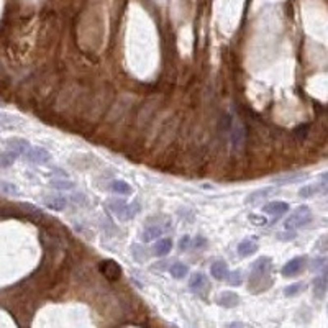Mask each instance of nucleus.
Listing matches in <instances>:
<instances>
[{
  "label": "nucleus",
  "instance_id": "obj_1",
  "mask_svg": "<svg viewBox=\"0 0 328 328\" xmlns=\"http://www.w3.org/2000/svg\"><path fill=\"white\" fill-rule=\"evenodd\" d=\"M107 204H109L110 212L114 213L119 220H121V222H128V220L135 218L136 213L140 212L138 202L128 204V202H125V200H121V199H110Z\"/></svg>",
  "mask_w": 328,
  "mask_h": 328
},
{
  "label": "nucleus",
  "instance_id": "obj_2",
  "mask_svg": "<svg viewBox=\"0 0 328 328\" xmlns=\"http://www.w3.org/2000/svg\"><path fill=\"white\" fill-rule=\"evenodd\" d=\"M312 218H313L312 210L308 209L307 205H300V207L294 210L292 213H289V217L286 218V222H284V228L289 230V232H294V230L308 225L312 222Z\"/></svg>",
  "mask_w": 328,
  "mask_h": 328
},
{
  "label": "nucleus",
  "instance_id": "obj_3",
  "mask_svg": "<svg viewBox=\"0 0 328 328\" xmlns=\"http://www.w3.org/2000/svg\"><path fill=\"white\" fill-rule=\"evenodd\" d=\"M269 272H271V259L269 258L258 259V261L253 264L251 274H249V282H251V286L263 284L269 277Z\"/></svg>",
  "mask_w": 328,
  "mask_h": 328
},
{
  "label": "nucleus",
  "instance_id": "obj_4",
  "mask_svg": "<svg viewBox=\"0 0 328 328\" xmlns=\"http://www.w3.org/2000/svg\"><path fill=\"white\" fill-rule=\"evenodd\" d=\"M23 156H25V159H28L30 163H35V164H48L51 161L50 151L45 148H40V146H30Z\"/></svg>",
  "mask_w": 328,
  "mask_h": 328
},
{
  "label": "nucleus",
  "instance_id": "obj_5",
  "mask_svg": "<svg viewBox=\"0 0 328 328\" xmlns=\"http://www.w3.org/2000/svg\"><path fill=\"white\" fill-rule=\"evenodd\" d=\"M99 271L109 279V281H119L121 277V268L119 263H115L114 259H105L99 264Z\"/></svg>",
  "mask_w": 328,
  "mask_h": 328
},
{
  "label": "nucleus",
  "instance_id": "obj_6",
  "mask_svg": "<svg viewBox=\"0 0 328 328\" xmlns=\"http://www.w3.org/2000/svg\"><path fill=\"white\" fill-rule=\"evenodd\" d=\"M230 140H232L233 148L239 149L244 145V140H246V131H244V126L239 123V121L233 120L230 123Z\"/></svg>",
  "mask_w": 328,
  "mask_h": 328
},
{
  "label": "nucleus",
  "instance_id": "obj_7",
  "mask_svg": "<svg viewBox=\"0 0 328 328\" xmlns=\"http://www.w3.org/2000/svg\"><path fill=\"white\" fill-rule=\"evenodd\" d=\"M305 261H307L305 256H297V258L291 259V261L286 263L282 266V269H281L282 276L284 277H294V276H297V274H300L303 266H305Z\"/></svg>",
  "mask_w": 328,
  "mask_h": 328
},
{
  "label": "nucleus",
  "instance_id": "obj_8",
  "mask_svg": "<svg viewBox=\"0 0 328 328\" xmlns=\"http://www.w3.org/2000/svg\"><path fill=\"white\" fill-rule=\"evenodd\" d=\"M308 178L307 173L303 171H296V173H289V174H281L277 178H274V184L276 185H291V184H298L302 180H305Z\"/></svg>",
  "mask_w": 328,
  "mask_h": 328
},
{
  "label": "nucleus",
  "instance_id": "obj_9",
  "mask_svg": "<svg viewBox=\"0 0 328 328\" xmlns=\"http://www.w3.org/2000/svg\"><path fill=\"white\" fill-rule=\"evenodd\" d=\"M289 212V204L284 202V200H274V202H269L263 207V213L271 215L274 218H279L282 215H286Z\"/></svg>",
  "mask_w": 328,
  "mask_h": 328
},
{
  "label": "nucleus",
  "instance_id": "obj_10",
  "mask_svg": "<svg viewBox=\"0 0 328 328\" xmlns=\"http://www.w3.org/2000/svg\"><path fill=\"white\" fill-rule=\"evenodd\" d=\"M189 287L194 294L204 296V294L209 291V281L202 272H195V274H192V277H190Z\"/></svg>",
  "mask_w": 328,
  "mask_h": 328
},
{
  "label": "nucleus",
  "instance_id": "obj_11",
  "mask_svg": "<svg viewBox=\"0 0 328 328\" xmlns=\"http://www.w3.org/2000/svg\"><path fill=\"white\" fill-rule=\"evenodd\" d=\"M71 200L67 197H62V195H48V197H45V200H43V204L46 205L48 209L55 210V212H62L67 205H69Z\"/></svg>",
  "mask_w": 328,
  "mask_h": 328
},
{
  "label": "nucleus",
  "instance_id": "obj_12",
  "mask_svg": "<svg viewBox=\"0 0 328 328\" xmlns=\"http://www.w3.org/2000/svg\"><path fill=\"white\" fill-rule=\"evenodd\" d=\"M237 251L241 258H248L258 251V241L254 238H246L237 246Z\"/></svg>",
  "mask_w": 328,
  "mask_h": 328
},
{
  "label": "nucleus",
  "instance_id": "obj_13",
  "mask_svg": "<svg viewBox=\"0 0 328 328\" xmlns=\"http://www.w3.org/2000/svg\"><path fill=\"white\" fill-rule=\"evenodd\" d=\"M228 264L222 261V259H218V261H215L212 266H210V274L217 279V281H225L228 276Z\"/></svg>",
  "mask_w": 328,
  "mask_h": 328
},
{
  "label": "nucleus",
  "instance_id": "obj_14",
  "mask_svg": "<svg viewBox=\"0 0 328 328\" xmlns=\"http://www.w3.org/2000/svg\"><path fill=\"white\" fill-rule=\"evenodd\" d=\"M28 148H30V143L23 138H13L10 141H7V149L13 151L17 156H23L27 153Z\"/></svg>",
  "mask_w": 328,
  "mask_h": 328
},
{
  "label": "nucleus",
  "instance_id": "obj_15",
  "mask_svg": "<svg viewBox=\"0 0 328 328\" xmlns=\"http://www.w3.org/2000/svg\"><path fill=\"white\" fill-rule=\"evenodd\" d=\"M171 249H173V241H171V238H161L153 246V253L158 258H163L166 254L171 253Z\"/></svg>",
  "mask_w": 328,
  "mask_h": 328
},
{
  "label": "nucleus",
  "instance_id": "obj_16",
  "mask_svg": "<svg viewBox=\"0 0 328 328\" xmlns=\"http://www.w3.org/2000/svg\"><path fill=\"white\" fill-rule=\"evenodd\" d=\"M163 233H164V228L161 227V225H149V227L145 228L143 235H141V239H143L145 243H149L153 241V239H158Z\"/></svg>",
  "mask_w": 328,
  "mask_h": 328
},
{
  "label": "nucleus",
  "instance_id": "obj_17",
  "mask_svg": "<svg viewBox=\"0 0 328 328\" xmlns=\"http://www.w3.org/2000/svg\"><path fill=\"white\" fill-rule=\"evenodd\" d=\"M272 190H274L272 187H264V189L254 190V192H251L246 199H244V202H246V204H251V205H253V204H258V202H261V200L268 199L271 194H274Z\"/></svg>",
  "mask_w": 328,
  "mask_h": 328
},
{
  "label": "nucleus",
  "instance_id": "obj_18",
  "mask_svg": "<svg viewBox=\"0 0 328 328\" xmlns=\"http://www.w3.org/2000/svg\"><path fill=\"white\" fill-rule=\"evenodd\" d=\"M110 190L114 194H119V195H130L131 192H133V187H131L128 182H125V180L117 179L110 184Z\"/></svg>",
  "mask_w": 328,
  "mask_h": 328
},
{
  "label": "nucleus",
  "instance_id": "obj_19",
  "mask_svg": "<svg viewBox=\"0 0 328 328\" xmlns=\"http://www.w3.org/2000/svg\"><path fill=\"white\" fill-rule=\"evenodd\" d=\"M317 194H322L320 184H318V182L307 184V185H303L300 190H298V197H300V199H312V197H315Z\"/></svg>",
  "mask_w": 328,
  "mask_h": 328
},
{
  "label": "nucleus",
  "instance_id": "obj_20",
  "mask_svg": "<svg viewBox=\"0 0 328 328\" xmlns=\"http://www.w3.org/2000/svg\"><path fill=\"white\" fill-rule=\"evenodd\" d=\"M238 302H239V298H238V296L235 292H223V294H220V297H218V303L220 305H223V307H235V305H238Z\"/></svg>",
  "mask_w": 328,
  "mask_h": 328
},
{
  "label": "nucleus",
  "instance_id": "obj_21",
  "mask_svg": "<svg viewBox=\"0 0 328 328\" xmlns=\"http://www.w3.org/2000/svg\"><path fill=\"white\" fill-rule=\"evenodd\" d=\"M169 272L174 279H184L189 272V266L184 263H174L173 266L169 268Z\"/></svg>",
  "mask_w": 328,
  "mask_h": 328
},
{
  "label": "nucleus",
  "instance_id": "obj_22",
  "mask_svg": "<svg viewBox=\"0 0 328 328\" xmlns=\"http://www.w3.org/2000/svg\"><path fill=\"white\" fill-rule=\"evenodd\" d=\"M325 292H327V279L325 276H320L313 281V294H315V297L323 298L325 297Z\"/></svg>",
  "mask_w": 328,
  "mask_h": 328
},
{
  "label": "nucleus",
  "instance_id": "obj_23",
  "mask_svg": "<svg viewBox=\"0 0 328 328\" xmlns=\"http://www.w3.org/2000/svg\"><path fill=\"white\" fill-rule=\"evenodd\" d=\"M51 187H55L58 190H71L74 189V182L72 180H67V179H55L50 182Z\"/></svg>",
  "mask_w": 328,
  "mask_h": 328
},
{
  "label": "nucleus",
  "instance_id": "obj_24",
  "mask_svg": "<svg viewBox=\"0 0 328 328\" xmlns=\"http://www.w3.org/2000/svg\"><path fill=\"white\" fill-rule=\"evenodd\" d=\"M17 158H18V156L13 153V151L7 149L5 153L0 156V166H2V168H8L10 164H13V161H15Z\"/></svg>",
  "mask_w": 328,
  "mask_h": 328
},
{
  "label": "nucleus",
  "instance_id": "obj_25",
  "mask_svg": "<svg viewBox=\"0 0 328 328\" xmlns=\"http://www.w3.org/2000/svg\"><path fill=\"white\" fill-rule=\"evenodd\" d=\"M0 192H3L7 195H15L17 197V195H20V189L12 182H0Z\"/></svg>",
  "mask_w": 328,
  "mask_h": 328
},
{
  "label": "nucleus",
  "instance_id": "obj_26",
  "mask_svg": "<svg viewBox=\"0 0 328 328\" xmlns=\"http://www.w3.org/2000/svg\"><path fill=\"white\" fill-rule=\"evenodd\" d=\"M303 289H305V284L297 282V284H292V286H289V287L284 289V294H286L287 297H294V296H297L298 292H302Z\"/></svg>",
  "mask_w": 328,
  "mask_h": 328
},
{
  "label": "nucleus",
  "instance_id": "obj_27",
  "mask_svg": "<svg viewBox=\"0 0 328 328\" xmlns=\"http://www.w3.org/2000/svg\"><path fill=\"white\" fill-rule=\"evenodd\" d=\"M225 281H228L230 286H239V284H241V281H243V277H241V271H233V272H228V276H227V279H225Z\"/></svg>",
  "mask_w": 328,
  "mask_h": 328
},
{
  "label": "nucleus",
  "instance_id": "obj_28",
  "mask_svg": "<svg viewBox=\"0 0 328 328\" xmlns=\"http://www.w3.org/2000/svg\"><path fill=\"white\" fill-rule=\"evenodd\" d=\"M248 220H249V222H251V223L258 225V227H263V225H266V223H268L266 217H263V215H254V213L249 215Z\"/></svg>",
  "mask_w": 328,
  "mask_h": 328
},
{
  "label": "nucleus",
  "instance_id": "obj_29",
  "mask_svg": "<svg viewBox=\"0 0 328 328\" xmlns=\"http://www.w3.org/2000/svg\"><path fill=\"white\" fill-rule=\"evenodd\" d=\"M205 244H207V239H205L204 237H197L194 239V248L195 249H204Z\"/></svg>",
  "mask_w": 328,
  "mask_h": 328
},
{
  "label": "nucleus",
  "instance_id": "obj_30",
  "mask_svg": "<svg viewBox=\"0 0 328 328\" xmlns=\"http://www.w3.org/2000/svg\"><path fill=\"white\" fill-rule=\"evenodd\" d=\"M189 246H190V238L189 237L180 238V241H179V249H180V251H185V249H189Z\"/></svg>",
  "mask_w": 328,
  "mask_h": 328
},
{
  "label": "nucleus",
  "instance_id": "obj_31",
  "mask_svg": "<svg viewBox=\"0 0 328 328\" xmlns=\"http://www.w3.org/2000/svg\"><path fill=\"white\" fill-rule=\"evenodd\" d=\"M230 328H244L241 323H232V325H230Z\"/></svg>",
  "mask_w": 328,
  "mask_h": 328
}]
</instances>
